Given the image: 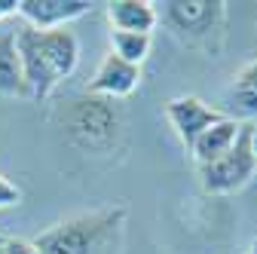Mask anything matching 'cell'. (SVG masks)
Instances as JSON below:
<instances>
[{"label": "cell", "instance_id": "6da1fadb", "mask_svg": "<svg viewBox=\"0 0 257 254\" xmlns=\"http://www.w3.org/2000/svg\"><path fill=\"white\" fill-rule=\"evenodd\" d=\"M156 19L172 28V34L193 49H205L208 55L220 52L227 4L220 0H166L156 4Z\"/></svg>", "mask_w": 257, "mask_h": 254}, {"label": "cell", "instance_id": "7a4b0ae2", "mask_svg": "<svg viewBox=\"0 0 257 254\" xmlns=\"http://www.w3.org/2000/svg\"><path fill=\"white\" fill-rule=\"evenodd\" d=\"M125 211L122 208H104V211H89L68 217L61 224L49 227L34 239L40 254H95V248L101 245V239L122 224Z\"/></svg>", "mask_w": 257, "mask_h": 254}, {"label": "cell", "instance_id": "3957f363", "mask_svg": "<svg viewBox=\"0 0 257 254\" xmlns=\"http://www.w3.org/2000/svg\"><path fill=\"white\" fill-rule=\"evenodd\" d=\"M64 129H68L71 141L86 147V150H104L113 144L116 129H119V113L113 101L98 98V95H80L68 104L64 113Z\"/></svg>", "mask_w": 257, "mask_h": 254}, {"label": "cell", "instance_id": "277c9868", "mask_svg": "<svg viewBox=\"0 0 257 254\" xmlns=\"http://www.w3.org/2000/svg\"><path fill=\"white\" fill-rule=\"evenodd\" d=\"M254 175H257V163H254V153H251V122L242 125L236 144L223 153L220 160H214L208 166H199L202 190L211 196L236 193V190H242Z\"/></svg>", "mask_w": 257, "mask_h": 254}, {"label": "cell", "instance_id": "5b68a950", "mask_svg": "<svg viewBox=\"0 0 257 254\" xmlns=\"http://www.w3.org/2000/svg\"><path fill=\"white\" fill-rule=\"evenodd\" d=\"M16 49H19V61H22V80H25V95H31L34 101H46L55 92L58 80L49 68V61L40 49L37 31L34 28H22L16 31Z\"/></svg>", "mask_w": 257, "mask_h": 254}, {"label": "cell", "instance_id": "8992f818", "mask_svg": "<svg viewBox=\"0 0 257 254\" xmlns=\"http://www.w3.org/2000/svg\"><path fill=\"white\" fill-rule=\"evenodd\" d=\"M166 116L172 122V129L178 132L181 144L190 150L193 141H196L205 129H211L214 122H220L227 113H220L217 107L205 104L196 95H178V98H169L166 101Z\"/></svg>", "mask_w": 257, "mask_h": 254}, {"label": "cell", "instance_id": "52a82bcc", "mask_svg": "<svg viewBox=\"0 0 257 254\" xmlns=\"http://www.w3.org/2000/svg\"><path fill=\"white\" fill-rule=\"evenodd\" d=\"M141 83V68L138 65H128V61L116 58L113 52H107L101 58L98 71L89 80L86 92L89 95H98V98H107V101H116V98H125L132 95Z\"/></svg>", "mask_w": 257, "mask_h": 254}, {"label": "cell", "instance_id": "ba28073f", "mask_svg": "<svg viewBox=\"0 0 257 254\" xmlns=\"http://www.w3.org/2000/svg\"><path fill=\"white\" fill-rule=\"evenodd\" d=\"M92 10L89 0H19V13L28 28L34 31H55L74 19H83Z\"/></svg>", "mask_w": 257, "mask_h": 254}, {"label": "cell", "instance_id": "9c48e42d", "mask_svg": "<svg viewBox=\"0 0 257 254\" xmlns=\"http://www.w3.org/2000/svg\"><path fill=\"white\" fill-rule=\"evenodd\" d=\"M40 49L49 61V68L55 74V80L61 83L64 77H71L80 65V40L74 31L68 28H55V31H37Z\"/></svg>", "mask_w": 257, "mask_h": 254}, {"label": "cell", "instance_id": "30bf717a", "mask_svg": "<svg viewBox=\"0 0 257 254\" xmlns=\"http://www.w3.org/2000/svg\"><path fill=\"white\" fill-rule=\"evenodd\" d=\"M242 125H245V122H239V119H233V116H223L220 122L211 125V129H205L196 141H193V147H190L196 166H208V163L220 160V156L236 144Z\"/></svg>", "mask_w": 257, "mask_h": 254}, {"label": "cell", "instance_id": "8fae6325", "mask_svg": "<svg viewBox=\"0 0 257 254\" xmlns=\"http://www.w3.org/2000/svg\"><path fill=\"white\" fill-rule=\"evenodd\" d=\"M107 22L113 31L125 34H150L156 28V4L150 0H113L107 4Z\"/></svg>", "mask_w": 257, "mask_h": 254}, {"label": "cell", "instance_id": "7c38bea8", "mask_svg": "<svg viewBox=\"0 0 257 254\" xmlns=\"http://www.w3.org/2000/svg\"><path fill=\"white\" fill-rule=\"evenodd\" d=\"M0 95L19 98L25 95V80H22V61L16 49V31L0 34Z\"/></svg>", "mask_w": 257, "mask_h": 254}, {"label": "cell", "instance_id": "4fadbf2b", "mask_svg": "<svg viewBox=\"0 0 257 254\" xmlns=\"http://www.w3.org/2000/svg\"><path fill=\"white\" fill-rule=\"evenodd\" d=\"M150 43L153 37L150 34H125V31H110V52L128 65H138L150 55Z\"/></svg>", "mask_w": 257, "mask_h": 254}, {"label": "cell", "instance_id": "5bb4252c", "mask_svg": "<svg viewBox=\"0 0 257 254\" xmlns=\"http://www.w3.org/2000/svg\"><path fill=\"white\" fill-rule=\"evenodd\" d=\"M233 101L239 104V110L245 116H257V58L233 77Z\"/></svg>", "mask_w": 257, "mask_h": 254}, {"label": "cell", "instance_id": "9a60e30c", "mask_svg": "<svg viewBox=\"0 0 257 254\" xmlns=\"http://www.w3.org/2000/svg\"><path fill=\"white\" fill-rule=\"evenodd\" d=\"M19 202H22V190L7 175H0V208H13Z\"/></svg>", "mask_w": 257, "mask_h": 254}, {"label": "cell", "instance_id": "2e32d148", "mask_svg": "<svg viewBox=\"0 0 257 254\" xmlns=\"http://www.w3.org/2000/svg\"><path fill=\"white\" fill-rule=\"evenodd\" d=\"M4 254H40L34 242L28 239H7L4 242Z\"/></svg>", "mask_w": 257, "mask_h": 254}, {"label": "cell", "instance_id": "e0dca14e", "mask_svg": "<svg viewBox=\"0 0 257 254\" xmlns=\"http://www.w3.org/2000/svg\"><path fill=\"white\" fill-rule=\"evenodd\" d=\"M16 13H19V0H0V19L16 16Z\"/></svg>", "mask_w": 257, "mask_h": 254}, {"label": "cell", "instance_id": "ac0fdd59", "mask_svg": "<svg viewBox=\"0 0 257 254\" xmlns=\"http://www.w3.org/2000/svg\"><path fill=\"white\" fill-rule=\"evenodd\" d=\"M251 153H254V163H257V125H251Z\"/></svg>", "mask_w": 257, "mask_h": 254}, {"label": "cell", "instance_id": "d6986e66", "mask_svg": "<svg viewBox=\"0 0 257 254\" xmlns=\"http://www.w3.org/2000/svg\"><path fill=\"white\" fill-rule=\"evenodd\" d=\"M248 254H257V239L251 242V251H248Z\"/></svg>", "mask_w": 257, "mask_h": 254}, {"label": "cell", "instance_id": "ffe728a7", "mask_svg": "<svg viewBox=\"0 0 257 254\" xmlns=\"http://www.w3.org/2000/svg\"><path fill=\"white\" fill-rule=\"evenodd\" d=\"M4 242H7V239H4V236H0V245H4Z\"/></svg>", "mask_w": 257, "mask_h": 254}]
</instances>
